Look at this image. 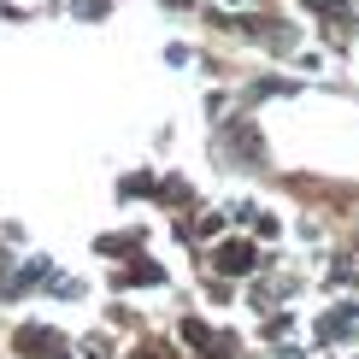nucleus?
<instances>
[{
	"mask_svg": "<svg viewBox=\"0 0 359 359\" xmlns=\"http://www.w3.org/2000/svg\"><path fill=\"white\" fill-rule=\"evenodd\" d=\"M218 265H224V271H248V265H253V253L236 242V248H224V253H218Z\"/></svg>",
	"mask_w": 359,
	"mask_h": 359,
	"instance_id": "obj_1",
	"label": "nucleus"
}]
</instances>
